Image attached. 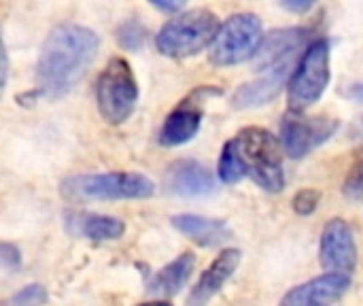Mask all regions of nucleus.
Returning a JSON list of instances; mask_svg holds the SVG:
<instances>
[{
	"instance_id": "obj_19",
	"label": "nucleus",
	"mask_w": 363,
	"mask_h": 306,
	"mask_svg": "<svg viewBox=\"0 0 363 306\" xmlns=\"http://www.w3.org/2000/svg\"><path fill=\"white\" fill-rule=\"evenodd\" d=\"M217 175L228 185H234L240 179H245V175L240 170V164H238V158H236V151H234L230 141L223 145V151H221V158H219V164H217Z\"/></svg>"
},
{
	"instance_id": "obj_15",
	"label": "nucleus",
	"mask_w": 363,
	"mask_h": 306,
	"mask_svg": "<svg viewBox=\"0 0 363 306\" xmlns=\"http://www.w3.org/2000/svg\"><path fill=\"white\" fill-rule=\"evenodd\" d=\"M170 224L177 232L187 236L198 247H219V245L232 241V236H234L225 222L202 217V215H191V213L172 215Z\"/></svg>"
},
{
	"instance_id": "obj_25",
	"label": "nucleus",
	"mask_w": 363,
	"mask_h": 306,
	"mask_svg": "<svg viewBox=\"0 0 363 306\" xmlns=\"http://www.w3.org/2000/svg\"><path fill=\"white\" fill-rule=\"evenodd\" d=\"M151 6L153 9H157V11H164V13H168V15H179V13H183V2H166V0H151Z\"/></svg>"
},
{
	"instance_id": "obj_14",
	"label": "nucleus",
	"mask_w": 363,
	"mask_h": 306,
	"mask_svg": "<svg viewBox=\"0 0 363 306\" xmlns=\"http://www.w3.org/2000/svg\"><path fill=\"white\" fill-rule=\"evenodd\" d=\"M166 183L172 194L183 198H202L215 192L213 175L196 160L172 162L166 173Z\"/></svg>"
},
{
	"instance_id": "obj_22",
	"label": "nucleus",
	"mask_w": 363,
	"mask_h": 306,
	"mask_svg": "<svg viewBox=\"0 0 363 306\" xmlns=\"http://www.w3.org/2000/svg\"><path fill=\"white\" fill-rule=\"evenodd\" d=\"M319 202H321V192L313 190V187H306V190H300L294 196V211L298 215H313L317 211Z\"/></svg>"
},
{
	"instance_id": "obj_6",
	"label": "nucleus",
	"mask_w": 363,
	"mask_h": 306,
	"mask_svg": "<svg viewBox=\"0 0 363 306\" xmlns=\"http://www.w3.org/2000/svg\"><path fill=\"white\" fill-rule=\"evenodd\" d=\"M96 102L102 119L113 126L123 124L134 113L138 102V83L128 60H108L96 83Z\"/></svg>"
},
{
	"instance_id": "obj_16",
	"label": "nucleus",
	"mask_w": 363,
	"mask_h": 306,
	"mask_svg": "<svg viewBox=\"0 0 363 306\" xmlns=\"http://www.w3.org/2000/svg\"><path fill=\"white\" fill-rule=\"evenodd\" d=\"M194 268H196V256L191 251H185L177 260H172L170 264H166L164 268H160L153 277H149L145 292L151 298H170V296H177L185 288V283L189 281Z\"/></svg>"
},
{
	"instance_id": "obj_2",
	"label": "nucleus",
	"mask_w": 363,
	"mask_h": 306,
	"mask_svg": "<svg viewBox=\"0 0 363 306\" xmlns=\"http://www.w3.org/2000/svg\"><path fill=\"white\" fill-rule=\"evenodd\" d=\"M230 143L236 151L245 177L253 179L264 192L270 194L283 192L285 187L283 155H281V145L272 136V132L259 126H249L240 130Z\"/></svg>"
},
{
	"instance_id": "obj_18",
	"label": "nucleus",
	"mask_w": 363,
	"mask_h": 306,
	"mask_svg": "<svg viewBox=\"0 0 363 306\" xmlns=\"http://www.w3.org/2000/svg\"><path fill=\"white\" fill-rule=\"evenodd\" d=\"M287 72L289 68H281V70H270L264 77H259L257 81L245 83L236 89L232 102L236 109H253V106H264L270 100H274L285 81H287Z\"/></svg>"
},
{
	"instance_id": "obj_12",
	"label": "nucleus",
	"mask_w": 363,
	"mask_h": 306,
	"mask_svg": "<svg viewBox=\"0 0 363 306\" xmlns=\"http://www.w3.org/2000/svg\"><path fill=\"white\" fill-rule=\"evenodd\" d=\"M349 285L351 277L328 273L289 290V294H285L279 306H332L345 296Z\"/></svg>"
},
{
	"instance_id": "obj_11",
	"label": "nucleus",
	"mask_w": 363,
	"mask_h": 306,
	"mask_svg": "<svg viewBox=\"0 0 363 306\" xmlns=\"http://www.w3.org/2000/svg\"><path fill=\"white\" fill-rule=\"evenodd\" d=\"M306 38H308L306 28H281L270 32L268 36H264V43L257 55L253 58L255 68L266 72L289 68L296 51L304 45Z\"/></svg>"
},
{
	"instance_id": "obj_20",
	"label": "nucleus",
	"mask_w": 363,
	"mask_h": 306,
	"mask_svg": "<svg viewBox=\"0 0 363 306\" xmlns=\"http://www.w3.org/2000/svg\"><path fill=\"white\" fill-rule=\"evenodd\" d=\"M147 38V30L138 19H128L117 28V40L123 49L128 51H138L143 49Z\"/></svg>"
},
{
	"instance_id": "obj_28",
	"label": "nucleus",
	"mask_w": 363,
	"mask_h": 306,
	"mask_svg": "<svg viewBox=\"0 0 363 306\" xmlns=\"http://www.w3.org/2000/svg\"><path fill=\"white\" fill-rule=\"evenodd\" d=\"M138 306H172V305H168V302H145V305H138Z\"/></svg>"
},
{
	"instance_id": "obj_21",
	"label": "nucleus",
	"mask_w": 363,
	"mask_h": 306,
	"mask_svg": "<svg viewBox=\"0 0 363 306\" xmlns=\"http://www.w3.org/2000/svg\"><path fill=\"white\" fill-rule=\"evenodd\" d=\"M45 302H47V290L38 283H32L15 292L4 306H43Z\"/></svg>"
},
{
	"instance_id": "obj_10",
	"label": "nucleus",
	"mask_w": 363,
	"mask_h": 306,
	"mask_svg": "<svg viewBox=\"0 0 363 306\" xmlns=\"http://www.w3.org/2000/svg\"><path fill=\"white\" fill-rule=\"evenodd\" d=\"M206 94H217L215 89L211 87H200L196 92H191L162 124V130H160V143L164 147H179V145H185L189 143L198 130H200V124H202V115H204V109H202V102L206 100Z\"/></svg>"
},
{
	"instance_id": "obj_5",
	"label": "nucleus",
	"mask_w": 363,
	"mask_h": 306,
	"mask_svg": "<svg viewBox=\"0 0 363 306\" xmlns=\"http://www.w3.org/2000/svg\"><path fill=\"white\" fill-rule=\"evenodd\" d=\"M264 43L262 19L253 13H236L221 23L219 34L215 36L208 60L219 66H236L247 60H253Z\"/></svg>"
},
{
	"instance_id": "obj_27",
	"label": "nucleus",
	"mask_w": 363,
	"mask_h": 306,
	"mask_svg": "<svg viewBox=\"0 0 363 306\" xmlns=\"http://www.w3.org/2000/svg\"><path fill=\"white\" fill-rule=\"evenodd\" d=\"M0 58H2V68H0L2 79H0V83H2V89H4V87H6V77H9V58H6V49H4V45H2V49H0Z\"/></svg>"
},
{
	"instance_id": "obj_13",
	"label": "nucleus",
	"mask_w": 363,
	"mask_h": 306,
	"mask_svg": "<svg viewBox=\"0 0 363 306\" xmlns=\"http://www.w3.org/2000/svg\"><path fill=\"white\" fill-rule=\"evenodd\" d=\"M240 266V251L225 249L221 256L213 260V264L202 273L198 283L194 285L191 294L187 296V306H206L232 279L236 268Z\"/></svg>"
},
{
	"instance_id": "obj_4",
	"label": "nucleus",
	"mask_w": 363,
	"mask_h": 306,
	"mask_svg": "<svg viewBox=\"0 0 363 306\" xmlns=\"http://www.w3.org/2000/svg\"><path fill=\"white\" fill-rule=\"evenodd\" d=\"M68 200H145L155 194V185L140 173H100L74 175L62 183Z\"/></svg>"
},
{
	"instance_id": "obj_26",
	"label": "nucleus",
	"mask_w": 363,
	"mask_h": 306,
	"mask_svg": "<svg viewBox=\"0 0 363 306\" xmlns=\"http://www.w3.org/2000/svg\"><path fill=\"white\" fill-rule=\"evenodd\" d=\"M281 6L291 13H306L313 9V2L311 0H289V2H281Z\"/></svg>"
},
{
	"instance_id": "obj_17",
	"label": "nucleus",
	"mask_w": 363,
	"mask_h": 306,
	"mask_svg": "<svg viewBox=\"0 0 363 306\" xmlns=\"http://www.w3.org/2000/svg\"><path fill=\"white\" fill-rule=\"evenodd\" d=\"M66 228L70 234L87 241H117L125 232V224L111 215H98V213H70L66 217Z\"/></svg>"
},
{
	"instance_id": "obj_3",
	"label": "nucleus",
	"mask_w": 363,
	"mask_h": 306,
	"mask_svg": "<svg viewBox=\"0 0 363 306\" xmlns=\"http://www.w3.org/2000/svg\"><path fill=\"white\" fill-rule=\"evenodd\" d=\"M219 17L208 9H189L170 17L155 36V47L166 58H189L213 45L219 34Z\"/></svg>"
},
{
	"instance_id": "obj_23",
	"label": "nucleus",
	"mask_w": 363,
	"mask_h": 306,
	"mask_svg": "<svg viewBox=\"0 0 363 306\" xmlns=\"http://www.w3.org/2000/svg\"><path fill=\"white\" fill-rule=\"evenodd\" d=\"M342 192H345V196L349 200L363 202V160L351 168V173H349V177H347V181L342 185Z\"/></svg>"
},
{
	"instance_id": "obj_7",
	"label": "nucleus",
	"mask_w": 363,
	"mask_h": 306,
	"mask_svg": "<svg viewBox=\"0 0 363 306\" xmlns=\"http://www.w3.org/2000/svg\"><path fill=\"white\" fill-rule=\"evenodd\" d=\"M328 85H330V43L325 38H315L306 47L289 81V89H287L289 111L291 113L306 111L323 96Z\"/></svg>"
},
{
	"instance_id": "obj_24",
	"label": "nucleus",
	"mask_w": 363,
	"mask_h": 306,
	"mask_svg": "<svg viewBox=\"0 0 363 306\" xmlns=\"http://www.w3.org/2000/svg\"><path fill=\"white\" fill-rule=\"evenodd\" d=\"M0 264L6 273H17L21 268V253L15 245L2 243L0 245Z\"/></svg>"
},
{
	"instance_id": "obj_9",
	"label": "nucleus",
	"mask_w": 363,
	"mask_h": 306,
	"mask_svg": "<svg viewBox=\"0 0 363 306\" xmlns=\"http://www.w3.org/2000/svg\"><path fill=\"white\" fill-rule=\"evenodd\" d=\"M319 262L332 275L351 277L357 268V243L345 219H330L319 243Z\"/></svg>"
},
{
	"instance_id": "obj_8",
	"label": "nucleus",
	"mask_w": 363,
	"mask_h": 306,
	"mask_svg": "<svg viewBox=\"0 0 363 306\" xmlns=\"http://www.w3.org/2000/svg\"><path fill=\"white\" fill-rule=\"evenodd\" d=\"M338 130V121L332 117H296L285 115L281 124V143L289 158L302 160L323 143H328Z\"/></svg>"
},
{
	"instance_id": "obj_1",
	"label": "nucleus",
	"mask_w": 363,
	"mask_h": 306,
	"mask_svg": "<svg viewBox=\"0 0 363 306\" xmlns=\"http://www.w3.org/2000/svg\"><path fill=\"white\" fill-rule=\"evenodd\" d=\"M98 47L100 38L91 28L79 23L55 26L47 34L38 53V94L49 100H57L74 89L96 60Z\"/></svg>"
}]
</instances>
